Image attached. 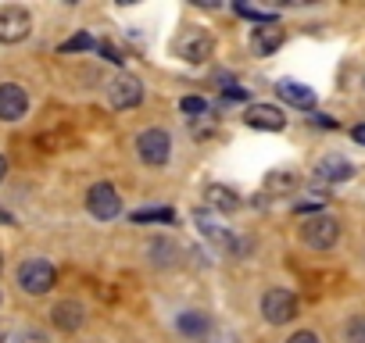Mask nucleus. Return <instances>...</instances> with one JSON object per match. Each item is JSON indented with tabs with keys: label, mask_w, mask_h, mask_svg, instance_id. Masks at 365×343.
<instances>
[{
	"label": "nucleus",
	"mask_w": 365,
	"mask_h": 343,
	"mask_svg": "<svg viewBox=\"0 0 365 343\" xmlns=\"http://www.w3.org/2000/svg\"><path fill=\"white\" fill-rule=\"evenodd\" d=\"M54 283H58V272H54L51 261H43V258H29V261H22V268H19V286H22L26 293L43 297V293H51Z\"/></svg>",
	"instance_id": "1"
},
{
	"label": "nucleus",
	"mask_w": 365,
	"mask_h": 343,
	"mask_svg": "<svg viewBox=\"0 0 365 343\" xmlns=\"http://www.w3.org/2000/svg\"><path fill=\"white\" fill-rule=\"evenodd\" d=\"M301 240L312 247V250H329L336 240H340V222L329 218V215H312L301 229Z\"/></svg>",
	"instance_id": "2"
},
{
	"label": "nucleus",
	"mask_w": 365,
	"mask_h": 343,
	"mask_svg": "<svg viewBox=\"0 0 365 343\" xmlns=\"http://www.w3.org/2000/svg\"><path fill=\"white\" fill-rule=\"evenodd\" d=\"M136 154L147 161V164H165L168 157H172V136L165 132V129H143L140 136H136Z\"/></svg>",
	"instance_id": "3"
},
{
	"label": "nucleus",
	"mask_w": 365,
	"mask_h": 343,
	"mask_svg": "<svg viewBox=\"0 0 365 343\" xmlns=\"http://www.w3.org/2000/svg\"><path fill=\"white\" fill-rule=\"evenodd\" d=\"M262 315L269 325H287L297 318V297L290 290H269L262 297Z\"/></svg>",
	"instance_id": "4"
},
{
	"label": "nucleus",
	"mask_w": 365,
	"mask_h": 343,
	"mask_svg": "<svg viewBox=\"0 0 365 343\" xmlns=\"http://www.w3.org/2000/svg\"><path fill=\"white\" fill-rule=\"evenodd\" d=\"M86 208H90V215H93V218H101V222L118 218V215H122L118 190H115V186H108V183H97V186L86 194Z\"/></svg>",
	"instance_id": "5"
},
{
	"label": "nucleus",
	"mask_w": 365,
	"mask_h": 343,
	"mask_svg": "<svg viewBox=\"0 0 365 343\" xmlns=\"http://www.w3.org/2000/svg\"><path fill=\"white\" fill-rule=\"evenodd\" d=\"M29 29H33V19L26 8H15V4L0 8V43H22Z\"/></svg>",
	"instance_id": "6"
},
{
	"label": "nucleus",
	"mask_w": 365,
	"mask_h": 343,
	"mask_svg": "<svg viewBox=\"0 0 365 343\" xmlns=\"http://www.w3.org/2000/svg\"><path fill=\"white\" fill-rule=\"evenodd\" d=\"M212 51H215V43H212V36L201 33V29H190V33H182V36L175 40V54H179L182 61H190V65H205V61L212 58Z\"/></svg>",
	"instance_id": "7"
},
{
	"label": "nucleus",
	"mask_w": 365,
	"mask_h": 343,
	"mask_svg": "<svg viewBox=\"0 0 365 343\" xmlns=\"http://www.w3.org/2000/svg\"><path fill=\"white\" fill-rule=\"evenodd\" d=\"M108 100H111V107H118V111L136 107V104L143 100V83H140L136 75H118V79L108 83Z\"/></svg>",
	"instance_id": "8"
},
{
	"label": "nucleus",
	"mask_w": 365,
	"mask_h": 343,
	"mask_svg": "<svg viewBox=\"0 0 365 343\" xmlns=\"http://www.w3.org/2000/svg\"><path fill=\"white\" fill-rule=\"evenodd\" d=\"M29 111V93L19 83H0V122H19Z\"/></svg>",
	"instance_id": "9"
},
{
	"label": "nucleus",
	"mask_w": 365,
	"mask_h": 343,
	"mask_svg": "<svg viewBox=\"0 0 365 343\" xmlns=\"http://www.w3.org/2000/svg\"><path fill=\"white\" fill-rule=\"evenodd\" d=\"M244 122L251 129H262V132H283L287 129V115L279 107H272V104H251L244 111Z\"/></svg>",
	"instance_id": "10"
},
{
	"label": "nucleus",
	"mask_w": 365,
	"mask_h": 343,
	"mask_svg": "<svg viewBox=\"0 0 365 343\" xmlns=\"http://www.w3.org/2000/svg\"><path fill=\"white\" fill-rule=\"evenodd\" d=\"M276 93H279V100H287L290 107H301V111H312V107H315V90L304 86V83H297V79H279V83H276Z\"/></svg>",
	"instance_id": "11"
},
{
	"label": "nucleus",
	"mask_w": 365,
	"mask_h": 343,
	"mask_svg": "<svg viewBox=\"0 0 365 343\" xmlns=\"http://www.w3.org/2000/svg\"><path fill=\"white\" fill-rule=\"evenodd\" d=\"M315 172H319L322 183H347V179L354 176V164H351L347 157H340V154H326Z\"/></svg>",
	"instance_id": "12"
},
{
	"label": "nucleus",
	"mask_w": 365,
	"mask_h": 343,
	"mask_svg": "<svg viewBox=\"0 0 365 343\" xmlns=\"http://www.w3.org/2000/svg\"><path fill=\"white\" fill-rule=\"evenodd\" d=\"M279 43H283V29H279L276 22L251 29V51H255L258 58H269L272 51H279Z\"/></svg>",
	"instance_id": "13"
},
{
	"label": "nucleus",
	"mask_w": 365,
	"mask_h": 343,
	"mask_svg": "<svg viewBox=\"0 0 365 343\" xmlns=\"http://www.w3.org/2000/svg\"><path fill=\"white\" fill-rule=\"evenodd\" d=\"M205 201H208V208H212V211H219V215H222V211H226V215H233V211L240 208V197H237L230 186H219V183L205 190Z\"/></svg>",
	"instance_id": "14"
},
{
	"label": "nucleus",
	"mask_w": 365,
	"mask_h": 343,
	"mask_svg": "<svg viewBox=\"0 0 365 343\" xmlns=\"http://www.w3.org/2000/svg\"><path fill=\"white\" fill-rule=\"evenodd\" d=\"M54 325L65 329V332H76V329L83 325V307H79L76 300H61V304L54 307Z\"/></svg>",
	"instance_id": "15"
},
{
	"label": "nucleus",
	"mask_w": 365,
	"mask_h": 343,
	"mask_svg": "<svg viewBox=\"0 0 365 343\" xmlns=\"http://www.w3.org/2000/svg\"><path fill=\"white\" fill-rule=\"evenodd\" d=\"M212 329V322H208V315H201V311H182L179 315V332L182 336H205Z\"/></svg>",
	"instance_id": "16"
},
{
	"label": "nucleus",
	"mask_w": 365,
	"mask_h": 343,
	"mask_svg": "<svg viewBox=\"0 0 365 343\" xmlns=\"http://www.w3.org/2000/svg\"><path fill=\"white\" fill-rule=\"evenodd\" d=\"M194 222L201 226V233H205L208 240H215V243H230V233L215 222V215H212V211H197V215H194Z\"/></svg>",
	"instance_id": "17"
},
{
	"label": "nucleus",
	"mask_w": 365,
	"mask_h": 343,
	"mask_svg": "<svg viewBox=\"0 0 365 343\" xmlns=\"http://www.w3.org/2000/svg\"><path fill=\"white\" fill-rule=\"evenodd\" d=\"M294 186H297L294 172H272V176L265 179V190H269V194H290Z\"/></svg>",
	"instance_id": "18"
},
{
	"label": "nucleus",
	"mask_w": 365,
	"mask_h": 343,
	"mask_svg": "<svg viewBox=\"0 0 365 343\" xmlns=\"http://www.w3.org/2000/svg\"><path fill=\"white\" fill-rule=\"evenodd\" d=\"M237 15H244L251 22H262V26H272L276 22V11H265V8H255V4H237Z\"/></svg>",
	"instance_id": "19"
},
{
	"label": "nucleus",
	"mask_w": 365,
	"mask_h": 343,
	"mask_svg": "<svg viewBox=\"0 0 365 343\" xmlns=\"http://www.w3.org/2000/svg\"><path fill=\"white\" fill-rule=\"evenodd\" d=\"M133 222H175V215L168 208H147V211H133Z\"/></svg>",
	"instance_id": "20"
},
{
	"label": "nucleus",
	"mask_w": 365,
	"mask_h": 343,
	"mask_svg": "<svg viewBox=\"0 0 365 343\" xmlns=\"http://www.w3.org/2000/svg\"><path fill=\"white\" fill-rule=\"evenodd\" d=\"M90 47H93V36H90V33H79V36H72V40H65V43H61V54L90 51Z\"/></svg>",
	"instance_id": "21"
},
{
	"label": "nucleus",
	"mask_w": 365,
	"mask_h": 343,
	"mask_svg": "<svg viewBox=\"0 0 365 343\" xmlns=\"http://www.w3.org/2000/svg\"><path fill=\"white\" fill-rule=\"evenodd\" d=\"M179 107L187 111L190 118H201V115H208V104H205V97H182V100H179Z\"/></svg>",
	"instance_id": "22"
},
{
	"label": "nucleus",
	"mask_w": 365,
	"mask_h": 343,
	"mask_svg": "<svg viewBox=\"0 0 365 343\" xmlns=\"http://www.w3.org/2000/svg\"><path fill=\"white\" fill-rule=\"evenodd\" d=\"M347 343H365V315H358V318L347 325Z\"/></svg>",
	"instance_id": "23"
},
{
	"label": "nucleus",
	"mask_w": 365,
	"mask_h": 343,
	"mask_svg": "<svg viewBox=\"0 0 365 343\" xmlns=\"http://www.w3.org/2000/svg\"><path fill=\"white\" fill-rule=\"evenodd\" d=\"M304 201H308V204H301L297 211H308V208H322V204H326L329 197H326V190H308V194H304Z\"/></svg>",
	"instance_id": "24"
},
{
	"label": "nucleus",
	"mask_w": 365,
	"mask_h": 343,
	"mask_svg": "<svg viewBox=\"0 0 365 343\" xmlns=\"http://www.w3.org/2000/svg\"><path fill=\"white\" fill-rule=\"evenodd\" d=\"M101 54H104V58H108V61H115V65H122V61H125V58H122V54H118V47H115V43H108V40H104V43H101Z\"/></svg>",
	"instance_id": "25"
},
{
	"label": "nucleus",
	"mask_w": 365,
	"mask_h": 343,
	"mask_svg": "<svg viewBox=\"0 0 365 343\" xmlns=\"http://www.w3.org/2000/svg\"><path fill=\"white\" fill-rule=\"evenodd\" d=\"M287 343H319V336H315V332H308V329H301V332H294Z\"/></svg>",
	"instance_id": "26"
},
{
	"label": "nucleus",
	"mask_w": 365,
	"mask_h": 343,
	"mask_svg": "<svg viewBox=\"0 0 365 343\" xmlns=\"http://www.w3.org/2000/svg\"><path fill=\"white\" fill-rule=\"evenodd\" d=\"M351 136H354V143H361V147H365V122H361V125H354V129H351Z\"/></svg>",
	"instance_id": "27"
},
{
	"label": "nucleus",
	"mask_w": 365,
	"mask_h": 343,
	"mask_svg": "<svg viewBox=\"0 0 365 343\" xmlns=\"http://www.w3.org/2000/svg\"><path fill=\"white\" fill-rule=\"evenodd\" d=\"M312 122H319V125H326V129H336V122L326 118V115H312Z\"/></svg>",
	"instance_id": "28"
},
{
	"label": "nucleus",
	"mask_w": 365,
	"mask_h": 343,
	"mask_svg": "<svg viewBox=\"0 0 365 343\" xmlns=\"http://www.w3.org/2000/svg\"><path fill=\"white\" fill-rule=\"evenodd\" d=\"M4 176H8V161L0 157V183H4Z\"/></svg>",
	"instance_id": "29"
},
{
	"label": "nucleus",
	"mask_w": 365,
	"mask_h": 343,
	"mask_svg": "<svg viewBox=\"0 0 365 343\" xmlns=\"http://www.w3.org/2000/svg\"><path fill=\"white\" fill-rule=\"evenodd\" d=\"M0 339H4V329H0Z\"/></svg>",
	"instance_id": "30"
},
{
	"label": "nucleus",
	"mask_w": 365,
	"mask_h": 343,
	"mask_svg": "<svg viewBox=\"0 0 365 343\" xmlns=\"http://www.w3.org/2000/svg\"><path fill=\"white\" fill-rule=\"evenodd\" d=\"M0 268H4V261H0Z\"/></svg>",
	"instance_id": "31"
}]
</instances>
